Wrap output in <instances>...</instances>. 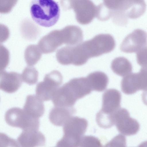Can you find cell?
I'll use <instances>...</instances> for the list:
<instances>
[{
  "instance_id": "cell-2",
  "label": "cell",
  "mask_w": 147,
  "mask_h": 147,
  "mask_svg": "<svg viewBox=\"0 0 147 147\" xmlns=\"http://www.w3.org/2000/svg\"><path fill=\"white\" fill-rule=\"evenodd\" d=\"M32 19L36 24L45 27L54 25L58 20L60 9L57 2L52 0H33L30 4Z\"/></svg>"
},
{
  "instance_id": "cell-20",
  "label": "cell",
  "mask_w": 147,
  "mask_h": 147,
  "mask_svg": "<svg viewBox=\"0 0 147 147\" xmlns=\"http://www.w3.org/2000/svg\"><path fill=\"white\" fill-rule=\"evenodd\" d=\"M111 68L113 72L121 76H125L129 74L132 69L131 63L123 57L114 59L111 63Z\"/></svg>"
},
{
  "instance_id": "cell-6",
  "label": "cell",
  "mask_w": 147,
  "mask_h": 147,
  "mask_svg": "<svg viewBox=\"0 0 147 147\" xmlns=\"http://www.w3.org/2000/svg\"><path fill=\"white\" fill-rule=\"evenodd\" d=\"M63 81V76L57 70L46 74L43 81L38 83L36 88V95L42 101L52 99Z\"/></svg>"
},
{
  "instance_id": "cell-11",
  "label": "cell",
  "mask_w": 147,
  "mask_h": 147,
  "mask_svg": "<svg viewBox=\"0 0 147 147\" xmlns=\"http://www.w3.org/2000/svg\"><path fill=\"white\" fill-rule=\"evenodd\" d=\"M0 88L5 92L12 93L17 91L22 83L21 75L15 72H0Z\"/></svg>"
},
{
  "instance_id": "cell-26",
  "label": "cell",
  "mask_w": 147,
  "mask_h": 147,
  "mask_svg": "<svg viewBox=\"0 0 147 147\" xmlns=\"http://www.w3.org/2000/svg\"><path fill=\"white\" fill-rule=\"evenodd\" d=\"M136 59L142 67H147V44L136 52Z\"/></svg>"
},
{
  "instance_id": "cell-9",
  "label": "cell",
  "mask_w": 147,
  "mask_h": 147,
  "mask_svg": "<svg viewBox=\"0 0 147 147\" xmlns=\"http://www.w3.org/2000/svg\"><path fill=\"white\" fill-rule=\"evenodd\" d=\"M147 43V33L136 29L127 35L120 46V49L126 53L137 52Z\"/></svg>"
},
{
  "instance_id": "cell-14",
  "label": "cell",
  "mask_w": 147,
  "mask_h": 147,
  "mask_svg": "<svg viewBox=\"0 0 147 147\" xmlns=\"http://www.w3.org/2000/svg\"><path fill=\"white\" fill-rule=\"evenodd\" d=\"M121 99L120 92L114 89H108L103 94L101 109L107 113H113L120 108Z\"/></svg>"
},
{
  "instance_id": "cell-17",
  "label": "cell",
  "mask_w": 147,
  "mask_h": 147,
  "mask_svg": "<svg viewBox=\"0 0 147 147\" xmlns=\"http://www.w3.org/2000/svg\"><path fill=\"white\" fill-rule=\"evenodd\" d=\"M67 83L77 100L89 94L92 91L86 78H74Z\"/></svg>"
},
{
  "instance_id": "cell-13",
  "label": "cell",
  "mask_w": 147,
  "mask_h": 147,
  "mask_svg": "<svg viewBox=\"0 0 147 147\" xmlns=\"http://www.w3.org/2000/svg\"><path fill=\"white\" fill-rule=\"evenodd\" d=\"M17 140L21 147L42 146L45 143L44 136L38 130L23 131Z\"/></svg>"
},
{
  "instance_id": "cell-24",
  "label": "cell",
  "mask_w": 147,
  "mask_h": 147,
  "mask_svg": "<svg viewBox=\"0 0 147 147\" xmlns=\"http://www.w3.org/2000/svg\"><path fill=\"white\" fill-rule=\"evenodd\" d=\"M102 147H126V137L122 134H119Z\"/></svg>"
},
{
  "instance_id": "cell-15",
  "label": "cell",
  "mask_w": 147,
  "mask_h": 147,
  "mask_svg": "<svg viewBox=\"0 0 147 147\" xmlns=\"http://www.w3.org/2000/svg\"><path fill=\"white\" fill-rule=\"evenodd\" d=\"M76 112L73 107H55L50 111L49 118L50 122L57 126L63 125Z\"/></svg>"
},
{
  "instance_id": "cell-5",
  "label": "cell",
  "mask_w": 147,
  "mask_h": 147,
  "mask_svg": "<svg viewBox=\"0 0 147 147\" xmlns=\"http://www.w3.org/2000/svg\"><path fill=\"white\" fill-rule=\"evenodd\" d=\"M63 5L65 9H72L75 13L77 21L82 24L90 23L96 16L97 7L90 1H65Z\"/></svg>"
},
{
  "instance_id": "cell-27",
  "label": "cell",
  "mask_w": 147,
  "mask_h": 147,
  "mask_svg": "<svg viewBox=\"0 0 147 147\" xmlns=\"http://www.w3.org/2000/svg\"><path fill=\"white\" fill-rule=\"evenodd\" d=\"M142 96L144 103L147 106V90L144 91L142 94Z\"/></svg>"
},
{
  "instance_id": "cell-19",
  "label": "cell",
  "mask_w": 147,
  "mask_h": 147,
  "mask_svg": "<svg viewBox=\"0 0 147 147\" xmlns=\"http://www.w3.org/2000/svg\"><path fill=\"white\" fill-rule=\"evenodd\" d=\"M121 88L124 93L128 95L140 90L137 73H130L124 76L121 81Z\"/></svg>"
},
{
  "instance_id": "cell-16",
  "label": "cell",
  "mask_w": 147,
  "mask_h": 147,
  "mask_svg": "<svg viewBox=\"0 0 147 147\" xmlns=\"http://www.w3.org/2000/svg\"><path fill=\"white\" fill-rule=\"evenodd\" d=\"M23 109L29 115L38 119L43 115L45 110L42 101L32 95L27 96Z\"/></svg>"
},
{
  "instance_id": "cell-28",
  "label": "cell",
  "mask_w": 147,
  "mask_h": 147,
  "mask_svg": "<svg viewBox=\"0 0 147 147\" xmlns=\"http://www.w3.org/2000/svg\"><path fill=\"white\" fill-rule=\"evenodd\" d=\"M138 147H147V140L141 143Z\"/></svg>"
},
{
  "instance_id": "cell-3",
  "label": "cell",
  "mask_w": 147,
  "mask_h": 147,
  "mask_svg": "<svg viewBox=\"0 0 147 147\" xmlns=\"http://www.w3.org/2000/svg\"><path fill=\"white\" fill-rule=\"evenodd\" d=\"M146 7L144 1H115L113 20L118 25H126L128 19L137 18L142 15Z\"/></svg>"
},
{
  "instance_id": "cell-12",
  "label": "cell",
  "mask_w": 147,
  "mask_h": 147,
  "mask_svg": "<svg viewBox=\"0 0 147 147\" xmlns=\"http://www.w3.org/2000/svg\"><path fill=\"white\" fill-rule=\"evenodd\" d=\"M52 32L54 36H52L50 33L44 36L42 39L46 40V41L40 40V41L46 42V45L51 46L49 53L51 52L52 46H53V51H54L59 46L63 44L70 45L72 40V35L70 31L65 28L60 30L52 31Z\"/></svg>"
},
{
  "instance_id": "cell-8",
  "label": "cell",
  "mask_w": 147,
  "mask_h": 147,
  "mask_svg": "<svg viewBox=\"0 0 147 147\" xmlns=\"http://www.w3.org/2000/svg\"><path fill=\"white\" fill-rule=\"evenodd\" d=\"M114 124L119 132L123 135L130 136L139 131L140 125L135 119L130 117L128 111L120 108L113 114Z\"/></svg>"
},
{
  "instance_id": "cell-18",
  "label": "cell",
  "mask_w": 147,
  "mask_h": 147,
  "mask_svg": "<svg viewBox=\"0 0 147 147\" xmlns=\"http://www.w3.org/2000/svg\"><path fill=\"white\" fill-rule=\"evenodd\" d=\"M86 78L92 90L99 92L103 91L106 89L109 81L105 74L98 71L90 73Z\"/></svg>"
},
{
  "instance_id": "cell-25",
  "label": "cell",
  "mask_w": 147,
  "mask_h": 147,
  "mask_svg": "<svg viewBox=\"0 0 147 147\" xmlns=\"http://www.w3.org/2000/svg\"><path fill=\"white\" fill-rule=\"evenodd\" d=\"M0 147H21L18 141L3 133L0 134Z\"/></svg>"
},
{
  "instance_id": "cell-7",
  "label": "cell",
  "mask_w": 147,
  "mask_h": 147,
  "mask_svg": "<svg viewBox=\"0 0 147 147\" xmlns=\"http://www.w3.org/2000/svg\"><path fill=\"white\" fill-rule=\"evenodd\" d=\"M88 126V122L86 119L72 116L63 125V137L74 145L79 147L81 139Z\"/></svg>"
},
{
  "instance_id": "cell-10",
  "label": "cell",
  "mask_w": 147,
  "mask_h": 147,
  "mask_svg": "<svg viewBox=\"0 0 147 147\" xmlns=\"http://www.w3.org/2000/svg\"><path fill=\"white\" fill-rule=\"evenodd\" d=\"M52 100L55 107H73L77 100L67 82L57 90Z\"/></svg>"
},
{
  "instance_id": "cell-1",
  "label": "cell",
  "mask_w": 147,
  "mask_h": 147,
  "mask_svg": "<svg viewBox=\"0 0 147 147\" xmlns=\"http://www.w3.org/2000/svg\"><path fill=\"white\" fill-rule=\"evenodd\" d=\"M115 46V40L111 35L100 34L77 45L61 48L57 51L56 58L58 62L63 65H82L90 58L111 52Z\"/></svg>"
},
{
  "instance_id": "cell-22",
  "label": "cell",
  "mask_w": 147,
  "mask_h": 147,
  "mask_svg": "<svg viewBox=\"0 0 147 147\" xmlns=\"http://www.w3.org/2000/svg\"><path fill=\"white\" fill-rule=\"evenodd\" d=\"M22 81L29 85L35 84L38 79V72L34 67H27L21 74Z\"/></svg>"
},
{
  "instance_id": "cell-23",
  "label": "cell",
  "mask_w": 147,
  "mask_h": 147,
  "mask_svg": "<svg viewBox=\"0 0 147 147\" xmlns=\"http://www.w3.org/2000/svg\"><path fill=\"white\" fill-rule=\"evenodd\" d=\"M79 147H102L100 140L92 136H83L80 142Z\"/></svg>"
},
{
  "instance_id": "cell-4",
  "label": "cell",
  "mask_w": 147,
  "mask_h": 147,
  "mask_svg": "<svg viewBox=\"0 0 147 147\" xmlns=\"http://www.w3.org/2000/svg\"><path fill=\"white\" fill-rule=\"evenodd\" d=\"M5 118L9 125L20 128L23 131L38 130L40 125L38 118L31 116L18 107L8 109L5 113Z\"/></svg>"
},
{
  "instance_id": "cell-21",
  "label": "cell",
  "mask_w": 147,
  "mask_h": 147,
  "mask_svg": "<svg viewBox=\"0 0 147 147\" xmlns=\"http://www.w3.org/2000/svg\"><path fill=\"white\" fill-rule=\"evenodd\" d=\"M113 114L106 113L100 109L96 115V121L98 125L104 129L112 127L115 125Z\"/></svg>"
}]
</instances>
